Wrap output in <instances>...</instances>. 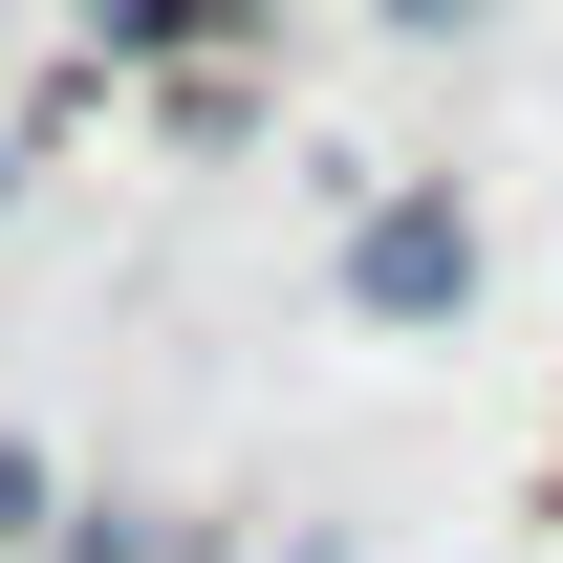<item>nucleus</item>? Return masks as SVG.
Here are the masks:
<instances>
[{"mask_svg": "<svg viewBox=\"0 0 563 563\" xmlns=\"http://www.w3.org/2000/svg\"><path fill=\"white\" fill-rule=\"evenodd\" d=\"M0 174H22V152H0Z\"/></svg>", "mask_w": 563, "mask_h": 563, "instance_id": "nucleus-6", "label": "nucleus"}, {"mask_svg": "<svg viewBox=\"0 0 563 563\" xmlns=\"http://www.w3.org/2000/svg\"><path fill=\"white\" fill-rule=\"evenodd\" d=\"M217 0H87V44H196Z\"/></svg>", "mask_w": 563, "mask_h": 563, "instance_id": "nucleus-3", "label": "nucleus"}, {"mask_svg": "<svg viewBox=\"0 0 563 563\" xmlns=\"http://www.w3.org/2000/svg\"><path fill=\"white\" fill-rule=\"evenodd\" d=\"M347 303H368V325H433V303H477V217H455V196H390V217L347 239Z\"/></svg>", "mask_w": 563, "mask_h": 563, "instance_id": "nucleus-1", "label": "nucleus"}, {"mask_svg": "<svg viewBox=\"0 0 563 563\" xmlns=\"http://www.w3.org/2000/svg\"><path fill=\"white\" fill-rule=\"evenodd\" d=\"M66 563H217V542H196V520H87Z\"/></svg>", "mask_w": 563, "mask_h": 563, "instance_id": "nucleus-2", "label": "nucleus"}, {"mask_svg": "<svg viewBox=\"0 0 563 563\" xmlns=\"http://www.w3.org/2000/svg\"><path fill=\"white\" fill-rule=\"evenodd\" d=\"M22 520H44V455H22V433H0V542H22Z\"/></svg>", "mask_w": 563, "mask_h": 563, "instance_id": "nucleus-4", "label": "nucleus"}, {"mask_svg": "<svg viewBox=\"0 0 563 563\" xmlns=\"http://www.w3.org/2000/svg\"><path fill=\"white\" fill-rule=\"evenodd\" d=\"M217 22H282V0H217Z\"/></svg>", "mask_w": 563, "mask_h": 563, "instance_id": "nucleus-5", "label": "nucleus"}]
</instances>
